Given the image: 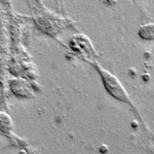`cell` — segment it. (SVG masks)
Returning <instances> with one entry per match:
<instances>
[{
	"label": "cell",
	"mask_w": 154,
	"mask_h": 154,
	"mask_svg": "<svg viewBox=\"0 0 154 154\" xmlns=\"http://www.w3.org/2000/svg\"><path fill=\"white\" fill-rule=\"evenodd\" d=\"M92 63L95 70L99 73L101 82L103 84V86L107 93L114 99L117 100L119 101L133 106L130 95L127 93L122 84L118 79V78H116V76H115L113 73L103 68L98 63L94 62Z\"/></svg>",
	"instance_id": "6da1fadb"
},
{
	"label": "cell",
	"mask_w": 154,
	"mask_h": 154,
	"mask_svg": "<svg viewBox=\"0 0 154 154\" xmlns=\"http://www.w3.org/2000/svg\"><path fill=\"white\" fill-rule=\"evenodd\" d=\"M71 48L77 54H79L81 57H85L89 62L94 63V49L91 42L83 35H76L71 38L69 42Z\"/></svg>",
	"instance_id": "7a4b0ae2"
},
{
	"label": "cell",
	"mask_w": 154,
	"mask_h": 154,
	"mask_svg": "<svg viewBox=\"0 0 154 154\" xmlns=\"http://www.w3.org/2000/svg\"><path fill=\"white\" fill-rule=\"evenodd\" d=\"M11 87L13 93L20 97H28L32 94L29 84L21 79H16L12 80Z\"/></svg>",
	"instance_id": "3957f363"
},
{
	"label": "cell",
	"mask_w": 154,
	"mask_h": 154,
	"mask_svg": "<svg viewBox=\"0 0 154 154\" xmlns=\"http://www.w3.org/2000/svg\"><path fill=\"white\" fill-rule=\"evenodd\" d=\"M137 35L143 41H154V22L142 25L137 30Z\"/></svg>",
	"instance_id": "277c9868"
}]
</instances>
